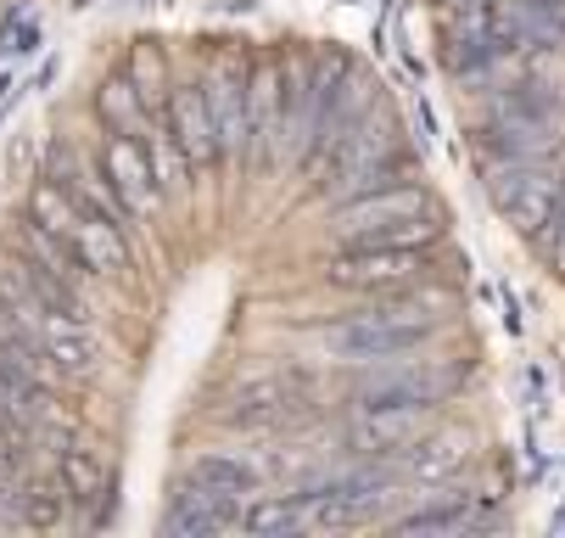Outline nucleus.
I'll return each instance as SVG.
<instances>
[{"label":"nucleus","instance_id":"obj_1","mask_svg":"<svg viewBox=\"0 0 565 538\" xmlns=\"http://www.w3.org/2000/svg\"><path fill=\"white\" fill-rule=\"evenodd\" d=\"M331 236L342 247H431L443 236V213L426 186H381L364 197H348L331 213Z\"/></svg>","mask_w":565,"mask_h":538},{"label":"nucleus","instance_id":"obj_2","mask_svg":"<svg viewBox=\"0 0 565 538\" xmlns=\"http://www.w3.org/2000/svg\"><path fill=\"white\" fill-rule=\"evenodd\" d=\"M431 331H437V320L420 303H381V309L326 326V348L353 365H375V359H397V354H420V342Z\"/></svg>","mask_w":565,"mask_h":538},{"label":"nucleus","instance_id":"obj_3","mask_svg":"<svg viewBox=\"0 0 565 538\" xmlns=\"http://www.w3.org/2000/svg\"><path fill=\"white\" fill-rule=\"evenodd\" d=\"M431 23H437L443 67L454 80H488L493 67H504V56L493 45L499 0H431Z\"/></svg>","mask_w":565,"mask_h":538},{"label":"nucleus","instance_id":"obj_4","mask_svg":"<svg viewBox=\"0 0 565 538\" xmlns=\"http://www.w3.org/2000/svg\"><path fill=\"white\" fill-rule=\"evenodd\" d=\"M247 80H253V62L241 51H218L213 67L202 73V96L218 129V151L224 163H247L253 158V113H247Z\"/></svg>","mask_w":565,"mask_h":538},{"label":"nucleus","instance_id":"obj_5","mask_svg":"<svg viewBox=\"0 0 565 538\" xmlns=\"http://www.w3.org/2000/svg\"><path fill=\"white\" fill-rule=\"evenodd\" d=\"M488 186H493L499 213L521 230V236H543L548 219H554V202H559V191H565V180L548 169V158L488 163Z\"/></svg>","mask_w":565,"mask_h":538},{"label":"nucleus","instance_id":"obj_6","mask_svg":"<svg viewBox=\"0 0 565 538\" xmlns=\"http://www.w3.org/2000/svg\"><path fill=\"white\" fill-rule=\"evenodd\" d=\"M364 376L353 381V404H443L459 388V370H443L437 359H375L359 365Z\"/></svg>","mask_w":565,"mask_h":538},{"label":"nucleus","instance_id":"obj_7","mask_svg":"<svg viewBox=\"0 0 565 538\" xmlns=\"http://www.w3.org/2000/svg\"><path fill=\"white\" fill-rule=\"evenodd\" d=\"M331 286L342 292H403V286H420L431 275V253L426 247H342L331 259Z\"/></svg>","mask_w":565,"mask_h":538},{"label":"nucleus","instance_id":"obj_8","mask_svg":"<svg viewBox=\"0 0 565 538\" xmlns=\"http://www.w3.org/2000/svg\"><path fill=\"white\" fill-rule=\"evenodd\" d=\"M437 404H353V449L375 454V460H397V454H409L426 426H431Z\"/></svg>","mask_w":565,"mask_h":538},{"label":"nucleus","instance_id":"obj_9","mask_svg":"<svg viewBox=\"0 0 565 538\" xmlns=\"http://www.w3.org/2000/svg\"><path fill=\"white\" fill-rule=\"evenodd\" d=\"M102 175H107V186L118 191V202L129 208V219H151L157 208H163V186H157V175H151V158H146V146L140 140H129V135H113L107 129V140H102Z\"/></svg>","mask_w":565,"mask_h":538},{"label":"nucleus","instance_id":"obj_10","mask_svg":"<svg viewBox=\"0 0 565 538\" xmlns=\"http://www.w3.org/2000/svg\"><path fill=\"white\" fill-rule=\"evenodd\" d=\"M163 118L185 151L191 175L196 169H218L224 151H218V129H213V113H207V96H202V80H180L169 85V102H163Z\"/></svg>","mask_w":565,"mask_h":538},{"label":"nucleus","instance_id":"obj_11","mask_svg":"<svg viewBox=\"0 0 565 538\" xmlns=\"http://www.w3.org/2000/svg\"><path fill=\"white\" fill-rule=\"evenodd\" d=\"M45 175H51L78 208H85V213H96V219H107V224H124V230L135 224L129 208L118 202V191L107 186L102 163H85L73 146H51V151H45Z\"/></svg>","mask_w":565,"mask_h":538},{"label":"nucleus","instance_id":"obj_12","mask_svg":"<svg viewBox=\"0 0 565 538\" xmlns=\"http://www.w3.org/2000/svg\"><path fill=\"white\" fill-rule=\"evenodd\" d=\"M247 113H253V151H258V163H280V118H286V67L280 62H253Z\"/></svg>","mask_w":565,"mask_h":538},{"label":"nucleus","instance_id":"obj_13","mask_svg":"<svg viewBox=\"0 0 565 538\" xmlns=\"http://www.w3.org/2000/svg\"><path fill=\"white\" fill-rule=\"evenodd\" d=\"M96 113H102V124L113 129V135H129V140H151V129H157V118H163V113H157L129 80H124V73H118V80H102L96 85Z\"/></svg>","mask_w":565,"mask_h":538},{"label":"nucleus","instance_id":"obj_14","mask_svg":"<svg viewBox=\"0 0 565 538\" xmlns=\"http://www.w3.org/2000/svg\"><path fill=\"white\" fill-rule=\"evenodd\" d=\"M23 219H34L40 230H51L56 242H67V247L78 253V236H85V224H90L96 213H85V208H78V202L45 175V180L29 186V213H23Z\"/></svg>","mask_w":565,"mask_h":538},{"label":"nucleus","instance_id":"obj_15","mask_svg":"<svg viewBox=\"0 0 565 538\" xmlns=\"http://www.w3.org/2000/svg\"><path fill=\"white\" fill-rule=\"evenodd\" d=\"M191 488L224 499V505H241L253 488H258V472L247 466V460H230V454H202L191 466Z\"/></svg>","mask_w":565,"mask_h":538},{"label":"nucleus","instance_id":"obj_16","mask_svg":"<svg viewBox=\"0 0 565 538\" xmlns=\"http://www.w3.org/2000/svg\"><path fill=\"white\" fill-rule=\"evenodd\" d=\"M18 253H23V259H34L40 270L62 275L67 286H78V292H85V275H90V270L78 264V253H73L67 242H56L51 230H40L34 219H23V224H18Z\"/></svg>","mask_w":565,"mask_h":538},{"label":"nucleus","instance_id":"obj_17","mask_svg":"<svg viewBox=\"0 0 565 538\" xmlns=\"http://www.w3.org/2000/svg\"><path fill=\"white\" fill-rule=\"evenodd\" d=\"M56 477H62V488L73 494V505H96V499L107 494V472H102V460H96L90 449L62 443V449H56Z\"/></svg>","mask_w":565,"mask_h":538},{"label":"nucleus","instance_id":"obj_18","mask_svg":"<svg viewBox=\"0 0 565 538\" xmlns=\"http://www.w3.org/2000/svg\"><path fill=\"white\" fill-rule=\"evenodd\" d=\"M124 80L157 107V113H163V102H169V62H163V51H157L151 40H135L129 45V62H124Z\"/></svg>","mask_w":565,"mask_h":538},{"label":"nucleus","instance_id":"obj_19","mask_svg":"<svg viewBox=\"0 0 565 538\" xmlns=\"http://www.w3.org/2000/svg\"><path fill=\"white\" fill-rule=\"evenodd\" d=\"M67 505H73V494L62 488V477H56V483H34L29 494H18V527H29V532H56V527L67 521Z\"/></svg>","mask_w":565,"mask_h":538},{"label":"nucleus","instance_id":"obj_20","mask_svg":"<svg viewBox=\"0 0 565 538\" xmlns=\"http://www.w3.org/2000/svg\"><path fill=\"white\" fill-rule=\"evenodd\" d=\"M291 404V381H280V376H258V381H247V388L235 393V421H275L280 410Z\"/></svg>","mask_w":565,"mask_h":538},{"label":"nucleus","instance_id":"obj_21","mask_svg":"<svg viewBox=\"0 0 565 538\" xmlns=\"http://www.w3.org/2000/svg\"><path fill=\"white\" fill-rule=\"evenodd\" d=\"M235 527L241 532H302V510L291 499H253Z\"/></svg>","mask_w":565,"mask_h":538},{"label":"nucleus","instance_id":"obj_22","mask_svg":"<svg viewBox=\"0 0 565 538\" xmlns=\"http://www.w3.org/2000/svg\"><path fill=\"white\" fill-rule=\"evenodd\" d=\"M521 12H526V29H532L537 51L565 45V0H521Z\"/></svg>","mask_w":565,"mask_h":538},{"label":"nucleus","instance_id":"obj_23","mask_svg":"<svg viewBox=\"0 0 565 538\" xmlns=\"http://www.w3.org/2000/svg\"><path fill=\"white\" fill-rule=\"evenodd\" d=\"M459 460H465V449L454 443V437H437V443H415L409 449V466L420 472V477H448V472H459Z\"/></svg>","mask_w":565,"mask_h":538},{"label":"nucleus","instance_id":"obj_24","mask_svg":"<svg viewBox=\"0 0 565 538\" xmlns=\"http://www.w3.org/2000/svg\"><path fill=\"white\" fill-rule=\"evenodd\" d=\"M397 532H465L470 516L465 510H415V516H397Z\"/></svg>","mask_w":565,"mask_h":538},{"label":"nucleus","instance_id":"obj_25","mask_svg":"<svg viewBox=\"0 0 565 538\" xmlns=\"http://www.w3.org/2000/svg\"><path fill=\"white\" fill-rule=\"evenodd\" d=\"M18 454H23V437L18 432H0V477L18 466Z\"/></svg>","mask_w":565,"mask_h":538}]
</instances>
